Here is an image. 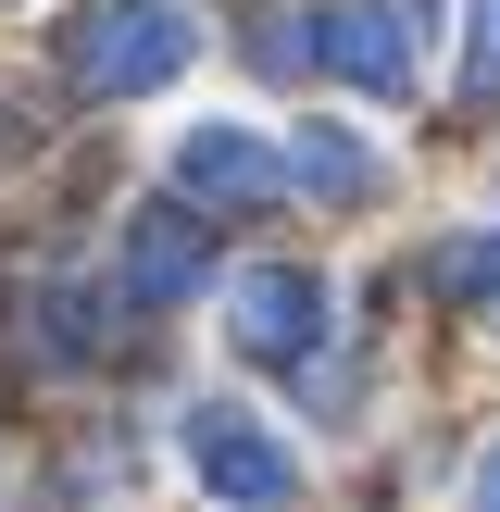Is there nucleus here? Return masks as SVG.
Returning a JSON list of instances; mask_svg holds the SVG:
<instances>
[{
    "label": "nucleus",
    "instance_id": "obj_1",
    "mask_svg": "<svg viewBox=\"0 0 500 512\" xmlns=\"http://www.w3.org/2000/svg\"><path fill=\"white\" fill-rule=\"evenodd\" d=\"M188 13H175V0H100L88 25H75V50H63V75L88 100H150V88H175V75H188Z\"/></svg>",
    "mask_w": 500,
    "mask_h": 512
},
{
    "label": "nucleus",
    "instance_id": "obj_2",
    "mask_svg": "<svg viewBox=\"0 0 500 512\" xmlns=\"http://www.w3.org/2000/svg\"><path fill=\"white\" fill-rule=\"evenodd\" d=\"M225 338H238L250 363H300V350L325 338V275H300V263L225 275Z\"/></svg>",
    "mask_w": 500,
    "mask_h": 512
},
{
    "label": "nucleus",
    "instance_id": "obj_3",
    "mask_svg": "<svg viewBox=\"0 0 500 512\" xmlns=\"http://www.w3.org/2000/svg\"><path fill=\"white\" fill-rule=\"evenodd\" d=\"M175 188H188V213H263L288 188V150L250 138V125H188L175 138Z\"/></svg>",
    "mask_w": 500,
    "mask_h": 512
},
{
    "label": "nucleus",
    "instance_id": "obj_4",
    "mask_svg": "<svg viewBox=\"0 0 500 512\" xmlns=\"http://www.w3.org/2000/svg\"><path fill=\"white\" fill-rule=\"evenodd\" d=\"M188 475H200L213 500H250V512H275V500L300 488V463H288L250 413H225V400H200V413H188Z\"/></svg>",
    "mask_w": 500,
    "mask_h": 512
},
{
    "label": "nucleus",
    "instance_id": "obj_5",
    "mask_svg": "<svg viewBox=\"0 0 500 512\" xmlns=\"http://www.w3.org/2000/svg\"><path fill=\"white\" fill-rule=\"evenodd\" d=\"M300 38H313V63H338L350 88H375V100H400V88H413V38H400V0H325Z\"/></svg>",
    "mask_w": 500,
    "mask_h": 512
},
{
    "label": "nucleus",
    "instance_id": "obj_6",
    "mask_svg": "<svg viewBox=\"0 0 500 512\" xmlns=\"http://www.w3.org/2000/svg\"><path fill=\"white\" fill-rule=\"evenodd\" d=\"M200 275H213V238H200L188 200H163V213H125V238H113V288H125V300H188Z\"/></svg>",
    "mask_w": 500,
    "mask_h": 512
},
{
    "label": "nucleus",
    "instance_id": "obj_7",
    "mask_svg": "<svg viewBox=\"0 0 500 512\" xmlns=\"http://www.w3.org/2000/svg\"><path fill=\"white\" fill-rule=\"evenodd\" d=\"M288 188H313V200H338V213H363V200H375V150H363V125H300V138H288Z\"/></svg>",
    "mask_w": 500,
    "mask_h": 512
},
{
    "label": "nucleus",
    "instance_id": "obj_8",
    "mask_svg": "<svg viewBox=\"0 0 500 512\" xmlns=\"http://www.w3.org/2000/svg\"><path fill=\"white\" fill-rule=\"evenodd\" d=\"M438 288L463 300V313H488V325H500V225H488V238H450V250H438Z\"/></svg>",
    "mask_w": 500,
    "mask_h": 512
},
{
    "label": "nucleus",
    "instance_id": "obj_9",
    "mask_svg": "<svg viewBox=\"0 0 500 512\" xmlns=\"http://www.w3.org/2000/svg\"><path fill=\"white\" fill-rule=\"evenodd\" d=\"M463 100H500V0H475L463 25Z\"/></svg>",
    "mask_w": 500,
    "mask_h": 512
},
{
    "label": "nucleus",
    "instance_id": "obj_10",
    "mask_svg": "<svg viewBox=\"0 0 500 512\" xmlns=\"http://www.w3.org/2000/svg\"><path fill=\"white\" fill-rule=\"evenodd\" d=\"M475 512H500V450H488V475H475Z\"/></svg>",
    "mask_w": 500,
    "mask_h": 512
}]
</instances>
